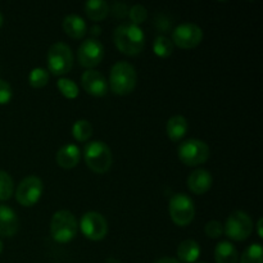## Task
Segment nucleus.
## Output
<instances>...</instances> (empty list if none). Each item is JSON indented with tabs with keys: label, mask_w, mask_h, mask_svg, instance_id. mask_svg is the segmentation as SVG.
Returning a JSON list of instances; mask_svg holds the SVG:
<instances>
[{
	"label": "nucleus",
	"mask_w": 263,
	"mask_h": 263,
	"mask_svg": "<svg viewBox=\"0 0 263 263\" xmlns=\"http://www.w3.org/2000/svg\"><path fill=\"white\" fill-rule=\"evenodd\" d=\"M116 46L126 55H136L145 46V33L143 28L131 22L121 23L113 33Z\"/></svg>",
	"instance_id": "1"
},
{
	"label": "nucleus",
	"mask_w": 263,
	"mask_h": 263,
	"mask_svg": "<svg viewBox=\"0 0 263 263\" xmlns=\"http://www.w3.org/2000/svg\"><path fill=\"white\" fill-rule=\"evenodd\" d=\"M138 82V73L135 67L126 61H120L113 64L109 73V84L112 92L116 95H128L134 91Z\"/></svg>",
	"instance_id": "2"
},
{
	"label": "nucleus",
	"mask_w": 263,
	"mask_h": 263,
	"mask_svg": "<svg viewBox=\"0 0 263 263\" xmlns=\"http://www.w3.org/2000/svg\"><path fill=\"white\" fill-rule=\"evenodd\" d=\"M86 166L95 174H105L113 162L112 151L104 141L95 140L86 144L84 149Z\"/></svg>",
	"instance_id": "3"
},
{
	"label": "nucleus",
	"mask_w": 263,
	"mask_h": 263,
	"mask_svg": "<svg viewBox=\"0 0 263 263\" xmlns=\"http://www.w3.org/2000/svg\"><path fill=\"white\" fill-rule=\"evenodd\" d=\"M79 230V223L72 212L61 210L55 212L50 221V233L57 243H68L73 240Z\"/></svg>",
	"instance_id": "4"
},
{
	"label": "nucleus",
	"mask_w": 263,
	"mask_h": 263,
	"mask_svg": "<svg viewBox=\"0 0 263 263\" xmlns=\"http://www.w3.org/2000/svg\"><path fill=\"white\" fill-rule=\"evenodd\" d=\"M48 71L55 76H63L68 73L73 67V53L66 43H54L49 48L48 55Z\"/></svg>",
	"instance_id": "5"
},
{
	"label": "nucleus",
	"mask_w": 263,
	"mask_h": 263,
	"mask_svg": "<svg viewBox=\"0 0 263 263\" xmlns=\"http://www.w3.org/2000/svg\"><path fill=\"white\" fill-rule=\"evenodd\" d=\"M179 159L186 166H199L210 158V146L199 139H189L182 141L177 148Z\"/></svg>",
	"instance_id": "6"
},
{
	"label": "nucleus",
	"mask_w": 263,
	"mask_h": 263,
	"mask_svg": "<svg viewBox=\"0 0 263 263\" xmlns=\"http://www.w3.org/2000/svg\"><path fill=\"white\" fill-rule=\"evenodd\" d=\"M253 231V222L251 216L244 211H235L231 213L223 225V233L229 239L235 241H243L251 236Z\"/></svg>",
	"instance_id": "7"
},
{
	"label": "nucleus",
	"mask_w": 263,
	"mask_h": 263,
	"mask_svg": "<svg viewBox=\"0 0 263 263\" xmlns=\"http://www.w3.org/2000/svg\"><path fill=\"white\" fill-rule=\"evenodd\" d=\"M168 212L171 220L177 226H187L194 220V202L189 195L184 194V193H177V194L172 195V198L170 199Z\"/></svg>",
	"instance_id": "8"
},
{
	"label": "nucleus",
	"mask_w": 263,
	"mask_h": 263,
	"mask_svg": "<svg viewBox=\"0 0 263 263\" xmlns=\"http://www.w3.org/2000/svg\"><path fill=\"white\" fill-rule=\"evenodd\" d=\"M44 192V184L40 177L31 176L25 177L18 184L15 190V199L23 207H32L40 200Z\"/></svg>",
	"instance_id": "9"
},
{
	"label": "nucleus",
	"mask_w": 263,
	"mask_h": 263,
	"mask_svg": "<svg viewBox=\"0 0 263 263\" xmlns=\"http://www.w3.org/2000/svg\"><path fill=\"white\" fill-rule=\"evenodd\" d=\"M80 229L85 238L92 241H99L107 236L108 222L102 213L90 211L82 215L80 220Z\"/></svg>",
	"instance_id": "10"
},
{
	"label": "nucleus",
	"mask_w": 263,
	"mask_h": 263,
	"mask_svg": "<svg viewBox=\"0 0 263 263\" xmlns=\"http://www.w3.org/2000/svg\"><path fill=\"white\" fill-rule=\"evenodd\" d=\"M203 40V30L193 22H184L172 31V43L181 49H193Z\"/></svg>",
	"instance_id": "11"
},
{
	"label": "nucleus",
	"mask_w": 263,
	"mask_h": 263,
	"mask_svg": "<svg viewBox=\"0 0 263 263\" xmlns=\"http://www.w3.org/2000/svg\"><path fill=\"white\" fill-rule=\"evenodd\" d=\"M77 57L82 67L91 69L97 67L104 58V46L97 39H86L79 46Z\"/></svg>",
	"instance_id": "12"
},
{
	"label": "nucleus",
	"mask_w": 263,
	"mask_h": 263,
	"mask_svg": "<svg viewBox=\"0 0 263 263\" xmlns=\"http://www.w3.org/2000/svg\"><path fill=\"white\" fill-rule=\"evenodd\" d=\"M81 84L87 94L98 98L104 97L109 89L107 79L99 71H95V69H87L82 73Z\"/></svg>",
	"instance_id": "13"
},
{
	"label": "nucleus",
	"mask_w": 263,
	"mask_h": 263,
	"mask_svg": "<svg viewBox=\"0 0 263 263\" xmlns=\"http://www.w3.org/2000/svg\"><path fill=\"white\" fill-rule=\"evenodd\" d=\"M212 175L204 168H198L193 171L187 177V187L192 193L197 195H202L207 193L212 186Z\"/></svg>",
	"instance_id": "14"
},
{
	"label": "nucleus",
	"mask_w": 263,
	"mask_h": 263,
	"mask_svg": "<svg viewBox=\"0 0 263 263\" xmlns=\"http://www.w3.org/2000/svg\"><path fill=\"white\" fill-rule=\"evenodd\" d=\"M20 228V220L10 207L0 204V236L12 238Z\"/></svg>",
	"instance_id": "15"
},
{
	"label": "nucleus",
	"mask_w": 263,
	"mask_h": 263,
	"mask_svg": "<svg viewBox=\"0 0 263 263\" xmlns=\"http://www.w3.org/2000/svg\"><path fill=\"white\" fill-rule=\"evenodd\" d=\"M80 157H81V152L79 146L74 144H66L57 152L55 161L62 168L71 170L79 164Z\"/></svg>",
	"instance_id": "16"
},
{
	"label": "nucleus",
	"mask_w": 263,
	"mask_h": 263,
	"mask_svg": "<svg viewBox=\"0 0 263 263\" xmlns=\"http://www.w3.org/2000/svg\"><path fill=\"white\" fill-rule=\"evenodd\" d=\"M64 32L72 39H82L87 32V25L84 18L79 14H68L64 17L63 23Z\"/></svg>",
	"instance_id": "17"
},
{
	"label": "nucleus",
	"mask_w": 263,
	"mask_h": 263,
	"mask_svg": "<svg viewBox=\"0 0 263 263\" xmlns=\"http://www.w3.org/2000/svg\"><path fill=\"white\" fill-rule=\"evenodd\" d=\"M187 130H189V125H187V121L184 116H172V117L167 121V136H168L172 141L181 140V139L186 135Z\"/></svg>",
	"instance_id": "18"
},
{
	"label": "nucleus",
	"mask_w": 263,
	"mask_h": 263,
	"mask_svg": "<svg viewBox=\"0 0 263 263\" xmlns=\"http://www.w3.org/2000/svg\"><path fill=\"white\" fill-rule=\"evenodd\" d=\"M200 256V247L193 239H186L181 241L177 247V257L180 262L195 263Z\"/></svg>",
	"instance_id": "19"
},
{
	"label": "nucleus",
	"mask_w": 263,
	"mask_h": 263,
	"mask_svg": "<svg viewBox=\"0 0 263 263\" xmlns=\"http://www.w3.org/2000/svg\"><path fill=\"white\" fill-rule=\"evenodd\" d=\"M216 263H238L239 253L230 241H220L215 248Z\"/></svg>",
	"instance_id": "20"
},
{
	"label": "nucleus",
	"mask_w": 263,
	"mask_h": 263,
	"mask_svg": "<svg viewBox=\"0 0 263 263\" xmlns=\"http://www.w3.org/2000/svg\"><path fill=\"white\" fill-rule=\"evenodd\" d=\"M109 4L104 0H89L85 3V13L91 21L99 22L109 14Z\"/></svg>",
	"instance_id": "21"
},
{
	"label": "nucleus",
	"mask_w": 263,
	"mask_h": 263,
	"mask_svg": "<svg viewBox=\"0 0 263 263\" xmlns=\"http://www.w3.org/2000/svg\"><path fill=\"white\" fill-rule=\"evenodd\" d=\"M72 135L77 141L89 140L90 136L92 135V126L87 120H79L72 126Z\"/></svg>",
	"instance_id": "22"
},
{
	"label": "nucleus",
	"mask_w": 263,
	"mask_h": 263,
	"mask_svg": "<svg viewBox=\"0 0 263 263\" xmlns=\"http://www.w3.org/2000/svg\"><path fill=\"white\" fill-rule=\"evenodd\" d=\"M153 51L161 58H167L174 51V43L167 36H157L153 43Z\"/></svg>",
	"instance_id": "23"
},
{
	"label": "nucleus",
	"mask_w": 263,
	"mask_h": 263,
	"mask_svg": "<svg viewBox=\"0 0 263 263\" xmlns=\"http://www.w3.org/2000/svg\"><path fill=\"white\" fill-rule=\"evenodd\" d=\"M14 194V182L8 172L0 170V200H8Z\"/></svg>",
	"instance_id": "24"
},
{
	"label": "nucleus",
	"mask_w": 263,
	"mask_h": 263,
	"mask_svg": "<svg viewBox=\"0 0 263 263\" xmlns=\"http://www.w3.org/2000/svg\"><path fill=\"white\" fill-rule=\"evenodd\" d=\"M240 263H263V251L261 244L254 243L249 246L241 254Z\"/></svg>",
	"instance_id": "25"
},
{
	"label": "nucleus",
	"mask_w": 263,
	"mask_h": 263,
	"mask_svg": "<svg viewBox=\"0 0 263 263\" xmlns=\"http://www.w3.org/2000/svg\"><path fill=\"white\" fill-rule=\"evenodd\" d=\"M57 87L62 92V95L68 98V99H74V98L79 97V86H77L73 80L62 77L57 82Z\"/></svg>",
	"instance_id": "26"
},
{
	"label": "nucleus",
	"mask_w": 263,
	"mask_h": 263,
	"mask_svg": "<svg viewBox=\"0 0 263 263\" xmlns=\"http://www.w3.org/2000/svg\"><path fill=\"white\" fill-rule=\"evenodd\" d=\"M49 82V72L45 68L41 67H36L28 74V84L32 87L40 89L44 87Z\"/></svg>",
	"instance_id": "27"
},
{
	"label": "nucleus",
	"mask_w": 263,
	"mask_h": 263,
	"mask_svg": "<svg viewBox=\"0 0 263 263\" xmlns=\"http://www.w3.org/2000/svg\"><path fill=\"white\" fill-rule=\"evenodd\" d=\"M128 17H130L131 23L139 26L140 23L146 21V18H148V10H146V8L144 5L135 4L128 9Z\"/></svg>",
	"instance_id": "28"
},
{
	"label": "nucleus",
	"mask_w": 263,
	"mask_h": 263,
	"mask_svg": "<svg viewBox=\"0 0 263 263\" xmlns=\"http://www.w3.org/2000/svg\"><path fill=\"white\" fill-rule=\"evenodd\" d=\"M205 234L211 239H218L223 234V225L217 220H212L205 223Z\"/></svg>",
	"instance_id": "29"
},
{
	"label": "nucleus",
	"mask_w": 263,
	"mask_h": 263,
	"mask_svg": "<svg viewBox=\"0 0 263 263\" xmlns=\"http://www.w3.org/2000/svg\"><path fill=\"white\" fill-rule=\"evenodd\" d=\"M13 97V90L9 82L0 79V104H8Z\"/></svg>",
	"instance_id": "30"
},
{
	"label": "nucleus",
	"mask_w": 263,
	"mask_h": 263,
	"mask_svg": "<svg viewBox=\"0 0 263 263\" xmlns=\"http://www.w3.org/2000/svg\"><path fill=\"white\" fill-rule=\"evenodd\" d=\"M128 9L130 8L127 7V4L122 2H116L112 5V13L116 18H125L126 15H128Z\"/></svg>",
	"instance_id": "31"
},
{
	"label": "nucleus",
	"mask_w": 263,
	"mask_h": 263,
	"mask_svg": "<svg viewBox=\"0 0 263 263\" xmlns=\"http://www.w3.org/2000/svg\"><path fill=\"white\" fill-rule=\"evenodd\" d=\"M90 35H92L94 36V37L92 39H95L97 37V36H99L100 33H102V28L99 27V26H92V27H90Z\"/></svg>",
	"instance_id": "32"
},
{
	"label": "nucleus",
	"mask_w": 263,
	"mask_h": 263,
	"mask_svg": "<svg viewBox=\"0 0 263 263\" xmlns=\"http://www.w3.org/2000/svg\"><path fill=\"white\" fill-rule=\"evenodd\" d=\"M154 263H181L179 259H175V258H170V257H164V258L158 259L157 262Z\"/></svg>",
	"instance_id": "33"
},
{
	"label": "nucleus",
	"mask_w": 263,
	"mask_h": 263,
	"mask_svg": "<svg viewBox=\"0 0 263 263\" xmlns=\"http://www.w3.org/2000/svg\"><path fill=\"white\" fill-rule=\"evenodd\" d=\"M257 231H258V236L259 238H263L262 234V218H259L258 222H257Z\"/></svg>",
	"instance_id": "34"
},
{
	"label": "nucleus",
	"mask_w": 263,
	"mask_h": 263,
	"mask_svg": "<svg viewBox=\"0 0 263 263\" xmlns=\"http://www.w3.org/2000/svg\"><path fill=\"white\" fill-rule=\"evenodd\" d=\"M3 253V241L0 240V254Z\"/></svg>",
	"instance_id": "35"
},
{
	"label": "nucleus",
	"mask_w": 263,
	"mask_h": 263,
	"mask_svg": "<svg viewBox=\"0 0 263 263\" xmlns=\"http://www.w3.org/2000/svg\"><path fill=\"white\" fill-rule=\"evenodd\" d=\"M2 25H3V14L0 13V27H2Z\"/></svg>",
	"instance_id": "36"
},
{
	"label": "nucleus",
	"mask_w": 263,
	"mask_h": 263,
	"mask_svg": "<svg viewBox=\"0 0 263 263\" xmlns=\"http://www.w3.org/2000/svg\"><path fill=\"white\" fill-rule=\"evenodd\" d=\"M197 263H205V262H197Z\"/></svg>",
	"instance_id": "37"
}]
</instances>
